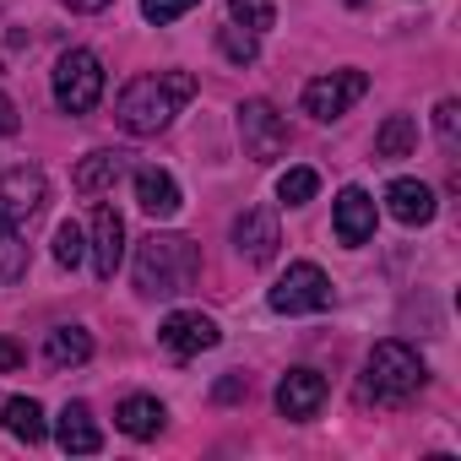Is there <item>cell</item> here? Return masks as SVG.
<instances>
[{
	"label": "cell",
	"instance_id": "cell-2",
	"mask_svg": "<svg viewBox=\"0 0 461 461\" xmlns=\"http://www.w3.org/2000/svg\"><path fill=\"white\" fill-rule=\"evenodd\" d=\"M136 294L141 299H179L201 283V250L185 234H168V228H152V234L136 245Z\"/></svg>",
	"mask_w": 461,
	"mask_h": 461
},
{
	"label": "cell",
	"instance_id": "cell-27",
	"mask_svg": "<svg viewBox=\"0 0 461 461\" xmlns=\"http://www.w3.org/2000/svg\"><path fill=\"white\" fill-rule=\"evenodd\" d=\"M201 0H141V17L152 23V28H168V23H179L185 12H195Z\"/></svg>",
	"mask_w": 461,
	"mask_h": 461
},
{
	"label": "cell",
	"instance_id": "cell-12",
	"mask_svg": "<svg viewBox=\"0 0 461 461\" xmlns=\"http://www.w3.org/2000/svg\"><path fill=\"white\" fill-rule=\"evenodd\" d=\"M331 228H337V240H342L348 250H358V245H369V240H375V195H369L364 185H348V190L337 195V212H331Z\"/></svg>",
	"mask_w": 461,
	"mask_h": 461
},
{
	"label": "cell",
	"instance_id": "cell-13",
	"mask_svg": "<svg viewBox=\"0 0 461 461\" xmlns=\"http://www.w3.org/2000/svg\"><path fill=\"white\" fill-rule=\"evenodd\" d=\"M321 407H326V375H315V369H288V375L277 380V412H283V418L310 423Z\"/></svg>",
	"mask_w": 461,
	"mask_h": 461
},
{
	"label": "cell",
	"instance_id": "cell-15",
	"mask_svg": "<svg viewBox=\"0 0 461 461\" xmlns=\"http://www.w3.org/2000/svg\"><path fill=\"white\" fill-rule=\"evenodd\" d=\"M131 168V152H120V147H98V152H87L82 163H77V174H71V185L82 190V195H104V190H114V179Z\"/></svg>",
	"mask_w": 461,
	"mask_h": 461
},
{
	"label": "cell",
	"instance_id": "cell-9",
	"mask_svg": "<svg viewBox=\"0 0 461 461\" xmlns=\"http://www.w3.org/2000/svg\"><path fill=\"white\" fill-rule=\"evenodd\" d=\"M158 342H163V353H174V358H201V353H212V348L222 342V331H217V321L201 315V310H174V315L158 326Z\"/></svg>",
	"mask_w": 461,
	"mask_h": 461
},
{
	"label": "cell",
	"instance_id": "cell-10",
	"mask_svg": "<svg viewBox=\"0 0 461 461\" xmlns=\"http://www.w3.org/2000/svg\"><path fill=\"white\" fill-rule=\"evenodd\" d=\"M277 245H283L277 212H272V206H245L240 222H234V250H240L250 267H272V261H277Z\"/></svg>",
	"mask_w": 461,
	"mask_h": 461
},
{
	"label": "cell",
	"instance_id": "cell-5",
	"mask_svg": "<svg viewBox=\"0 0 461 461\" xmlns=\"http://www.w3.org/2000/svg\"><path fill=\"white\" fill-rule=\"evenodd\" d=\"M44 206H50V179H44L39 163H17V168L0 174V222H12L28 234L44 217Z\"/></svg>",
	"mask_w": 461,
	"mask_h": 461
},
{
	"label": "cell",
	"instance_id": "cell-33",
	"mask_svg": "<svg viewBox=\"0 0 461 461\" xmlns=\"http://www.w3.org/2000/svg\"><path fill=\"white\" fill-rule=\"evenodd\" d=\"M348 6H364V0H348Z\"/></svg>",
	"mask_w": 461,
	"mask_h": 461
},
{
	"label": "cell",
	"instance_id": "cell-11",
	"mask_svg": "<svg viewBox=\"0 0 461 461\" xmlns=\"http://www.w3.org/2000/svg\"><path fill=\"white\" fill-rule=\"evenodd\" d=\"M87 256H93V272L104 283H114L120 261H125V217L114 206H98L93 212V228H87Z\"/></svg>",
	"mask_w": 461,
	"mask_h": 461
},
{
	"label": "cell",
	"instance_id": "cell-14",
	"mask_svg": "<svg viewBox=\"0 0 461 461\" xmlns=\"http://www.w3.org/2000/svg\"><path fill=\"white\" fill-rule=\"evenodd\" d=\"M434 206H439V201H434V190H429L423 179H407V174H402V179L385 185V212H391L402 228H423V222H434Z\"/></svg>",
	"mask_w": 461,
	"mask_h": 461
},
{
	"label": "cell",
	"instance_id": "cell-31",
	"mask_svg": "<svg viewBox=\"0 0 461 461\" xmlns=\"http://www.w3.org/2000/svg\"><path fill=\"white\" fill-rule=\"evenodd\" d=\"M17 125H23V120H17V104L0 93V136H17Z\"/></svg>",
	"mask_w": 461,
	"mask_h": 461
},
{
	"label": "cell",
	"instance_id": "cell-1",
	"mask_svg": "<svg viewBox=\"0 0 461 461\" xmlns=\"http://www.w3.org/2000/svg\"><path fill=\"white\" fill-rule=\"evenodd\" d=\"M190 98H195V77L190 71H147V77H131L120 87L114 120H120L125 136H163Z\"/></svg>",
	"mask_w": 461,
	"mask_h": 461
},
{
	"label": "cell",
	"instance_id": "cell-17",
	"mask_svg": "<svg viewBox=\"0 0 461 461\" xmlns=\"http://www.w3.org/2000/svg\"><path fill=\"white\" fill-rule=\"evenodd\" d=\"M55 439H60V450H66V456H93V450H104V434H98V423H93V407H87V402H66V407H60Z\"/></svg>",
	"mask_w": 461,
	"mask_h": 461
},
{
	"label": "cell",
	"instance_id": "cell-22",
	"mask_svg": "<svg viewBox=\"0 0 461 461\" xmlns=\"http://www.w3.org/2000/svg\"><path fill=\"white\" fill-rule=\"evenodd\" d=\"M23 277H28V234L0 222V283H23Z\"/></svg>",
	"mask_w": 461,
	"mask_h": 461
},
{
	"label": "cell",
	"instance_id": "cell-21",
	"mask_svg": "<svg viewBox=\"0 0 461 461\" xmlns=\"http://www.w3.org/2000/svg\"><path fill=\"white\" fill-rule=\"evenodd\" d=\"M418 152V120L412 114H385V125L375 131V158L396 163V158H412Z\"/></svg>",
	"mask_w": 461,
	"mask_h": 461
},
{
	"label": "cell",
	"instance_id": "cell-18",
	"mask_svg": "<svg viewBox=\"0 0 461 461\" xmlns=\"http://www.w3.org/2000/svg\"><path fill=\"white\" fill-rule=\"evenodd\" d=\"M114 423H120V434H131V439H158L163 423H168V407H163L158 396H141V391H136V396L120 402Z\"/></svg>",
	"mask_w": 461,
	"mask_h": 461
},
{
	"label": "cell",
	"instance_id": "cell-4",
	"mask_svg": "<svg viewBox=\"0 0 461 461\" xmlns=\"http://www.w3.org/2000/svg\"><path fill=\"white\" fill-rule=\"evenodd\" d=\"M50 87H55L60 114H93L98 98H104V87H109V77H104V60H98L93 50H66V55L55 60Z\"/></svg>",
	"mask_w": 461,
	"mask_h": 461
},
{
	"label": "cell",
	"instance_id": "cell-6",
	"mask_svg": "<svg viewBox=\"0 0 461 461\" xmlns=\"http://www.w3.org/2000/svg\"><path fill=\"white\" fill-rule=\"evenodd\" d=\"M267 304L277 315H321V310H331V277L315 261H294L277 277V288L267 294Z\"/></svg>",
	"mask_w": 461,
	"mask_h": 461
},
{
	"label": "cell",
	"instance_id": "cell-19",
	"mask_svg": "<svg viewBox=\"0 0 461 461\" xmlns=\"http://www.w3.org/2000/svg\"><path fill=\"white\" fill-rule=\"evenodd\" d=\"M44 358H50V369H77V364H87V358H93V331H87V326H55L50 342H44Z\"/></svg>",
	"mask_w": 461,
	"mask_h": 461
},
{
	"label": "cell",
	"instance_id": "cell-7",
	"mask_svg": "<svg viewBox=\"0 0 461 461\" xmlns=\"http://www.w3.org/2000/svg\"><path fill=\"white\" fill-rule=\"evenodd\" d=\"M234 114H240V141H245V158H250V163H277V158H288V120H283L267 98H245Z\"/></svg>",
	"mask_w": 461,
	"mask_h": 461
},
{
	"label": "cell",
	"instance_id": "cell-26",
	"mask_svg": "<svg viewBox=\"0 0 461 461\" xmlns=\"http://www.w3.org/2000/svg\"><path fill=\"white\" fill-rule=\"evenodd\" d=\"M82 261H87V234H82L77 222H60V228H55V267L77 272Z\"/></svg>",
	"mask_w": 461,
	"mask_h": 461
},
{
	"label": "cell",
	"instance_id": "cell-3",
	"mask_svg": "<svg viewBox=\"0 0 461 461\" xmlns=\"http://www.w3.org/2000/svg\"><path fill=\"white\" fill-rule=\"evenodd\" d=\"M423 385H429V364H423L418 348H407V342H396V337H385V342L369 348V364H364V402H375V407H407Z\"/></svg>",
	"mask_w": 461,
	"mask_h": 461
},
{
	"label": "cell",
	"instance_id": "cell-20",
	"mask_svg": "<svg viewBox=\"0 0 461 461\" xmlns=\"http://www.w3.org/2000/svg\"><path fill=\"white\" fill-rule=\"evenodd\" d=\"M0 418H6V434L23 439V445H44V434H50V418H44V407L33 396H12L0 407Z\"/></svg>",
	"mask_w": 461,
	"mask_h": 461
},
{
	"label": "cell",
	"instance_id": "cell-30",
	"mask_svg": "<svg viewBox=\"0 0 461 461\" xmlns=\"http://www.w3.org/2000/svg\"><path fill=\"white\" fill-rule=\"evenodd\" d=\"M250 391V380L245 375H228V380H217V402H240Z\"/></svg>",
	"mask_w": 461,
	"mask_h": 461
},
{
	"label": "cell",
	"instance_id": "cell-16",
	"mask_svg": "<svg viewBox=\"0 0 461 461\" xmlns=\"http://www.w3.org/2000/svg\"><path fill=\"white\" fill-rule=\"evenodd\" d=\"M136 206L147 212V217H158V222H168L174 212H179V179L168 174V168H136Z\"/></svg>",
	"mask_w": 461,
	"mask_h": 461
},
{
	"label": "cell",
	"instance_id": "cell-25",
	"mask_svg": "<svg viewBox=\"0 0 461 461\" xmlns=\"http://www.w3.org/2000/svg\"><path fill=\"white\" fill-rule=\"evenodd\" d=\"M315 190H321V174L315 168H288L277 179V201L283 206H304V201H315Z\"/></svg>",
	"mask_w": 461,
	"mask_h": 461
},
{
	"label": "cell",
	"instance_id": "cell-29",
	"mask_svg": "<svg viewBox=\"0 0 461 461\" xmlns=\"http://www.w3.org/2000/svg\"><path fill=\"white\" fill-rule=\"evenodd\" d=\"M23 364H28V353H23L12 337H0V375H17Z\"/></svg>",
	"mask_w": 461,
	"mask_h": 461
},
{
	"label": "cell",
	"instance_id": "cell-28",
	"mask_svg": "<svg viewBox=\"0 0 461 461\" xmlns=\"http://www.w3.org/2000/svg\"><path fill=\"white\" fill-rule=\"evenodd\" d=\"M434 136H439L445 147L461 141V104H456V98H439V104H434Z\"/></svg>",
	"mask_w": 461,
	"mask_h": 461
},
{
	"label": "cell",
	"instance_id": "cell-32",
	"mask_svg": "<svg viewBox=\"0 0 461 461\" xmlns=\"http://www.w3.org/2000/svg\"><path fill=\"white\" fill-rule=\"evenodd\" d=\"M60 6H71V12H82V17H93V12H109L114 0H60Z\"/></svg>",
	"mask_w": 461,
	"mask_h": 461
},
{
	"label": "cell",
	"instance_id": "cell-24",
	"mask_svg": "<svg viewBox=\"0 0 461 461\" xmlns=\"http://www.w3.org/2000/svg\"><path fill=\"white\" fill-rule=\"evenodd\" d=\"M228 23H240L250 33H267L277 23V6H272V0H228Z\"/></svg>",
	"mask_w": 461,
	"mask_h": 461
},
{
	"label": "cell",
	"instance_id": "cell-23",
	"mask_svg": "<svg viewBox=\"0 0 461 461\" xmlns=\"http://www.w3.org/2000/svg\"><path fill=\"white\" fill-rule=\"evenodd\" d=\"M217 50L234 60V66H256V55H261V33L240 28V23H228V28H217Z\"/></svg>",
	"mask_w": 461,
	"mask_h": 461
},
{
	"label": "cell",
	"instance_id": "cell-8",
	"mask_svg": "<svg viewBox=\"0 0 461 461\" xmlns=\"http://www.w3.org/2000/svg\"><path fill=\"white\" fill-rule=\"evenodd\" d=\"M364 93H369V77H364L358 66L331 71V77H315V82L304 87V114H315L321 125H331V120H342Z\"/></svg>",
	"mask_w": 461,
	"mask_h": 461
}]
</instances>
